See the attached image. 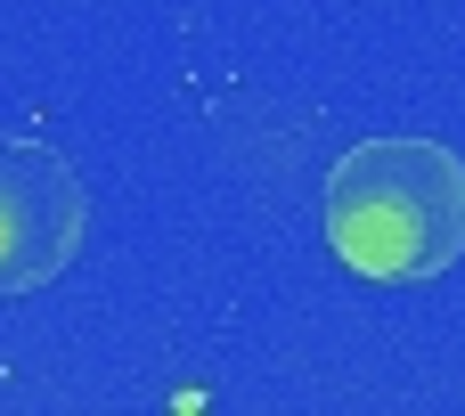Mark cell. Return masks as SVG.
I'll use <instances>...</instances> for the list:
<instances>
[{
    "label": "cell",
    "mask_w": 465,
    "mask_h": 416,
    "mask_svg": "<svg viewBox=\"0 0 465 416\" xmlns=\"http://www.w3.org/2000/svg\"><path fill=\"white\" fill-rule=\"evenodd\" d=\"M327 245L351 278L425 286L465 262V155L425 131L351 139L327 172Z\"/></svg>",
    "instance_id": "6da1fadb"
},
{
    "label": "cell",
    "mask_w": 465,
    "mask_h": 416,
    "mask_svg": "<svg viewBox=\"0 0 465 416\" xmlns=\"http://www.w3.org/2000/svg\"><path fill=\"white\" fill-rule=\"evenodd\" d=\"M90 237V188L49 139L0 131V294H41Z\"/></svg>",
    "instance_id": "7a4b0ae2"
}]
</instances>
